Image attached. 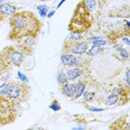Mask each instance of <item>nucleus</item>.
<instances>
[{"label":"nucleus","instance_id":"obj_1","mask_svg":"<svg viewBox=\"0 0 130 130\" xmlns=\"http://www.w3.org/2000/svg\"><path fill=\"white\" fill-rule=\"evenodd\" d=\"M10 31L8 39L18 41L25 37H35L39 35L42 23L39 18L30 10H19L9 17Z\"/></svg>","mask_w":130,"mask_h":130},{"label":"nucleus","instance_id":"obj_2","mask_svg":"<svg viewBox=\"0 0 130 130\" xmlns=\"http://www.w3.org/2000/svg\"><path fill=\"white\" fill-rule=\"evenodd\" d=\"M25 51L18 45H9L0 51V75L13 67H20L26 58Z\"/></svg>","mask_w":130,"mask_h":130},{"label":"nucleus","instance_id":"obj_3","mask_svg":"<svg viewBox=\"0 0 130 130\" xmlns=\"http://www.w3.org/2000/svg\"><path fill=\"white\" fill-rule=\"evenodd\" d=\"M92 23V18H91V13L86 9L84 5V0L80 1L76 6V9L73 11V16L70 21L69 28L70 31H76V32H81L84 34L87 31L89 27Z\"/></svg>","mask_w":130,"mask_h":130},{"label":"nucleus","instance_id":"obj_4","mask_svg":"<svg viewBox=\"0 0 130 130\" xmlns=\"http://www.w3.org/2000/svg\"><path fill=\"white\" fill-rule=\"evenodd\" d=\"M29 94H30V87L26 82L11 81L8 85L5 96L10 101H18L22 103L28 100Z\"/></svg>","mask_w":130,"mask_h":130},{"label":"nucleus","instance_id":"obj_5","mask_svg":"<svg viewBox=\"0 0 130 130\" xmlns=\"http://www.w3.org/2000/svg\"><path fill=\"white\" fill-rule=\"evenodd\" d=\"M17 115L11 107V101L6 96H0V122L8 125L16 120Z\"/></svg>","mask_w":130,"mask_h":130},{"label":"nucleus","instance_id":"obj_6","mask_svg":"<svg viewBox=\"0 0 130 130\" xmlns=\"http://www.w3.org/2000/svg\"><path fill=\"white\" fill-rule=\"evenodd\" d=\"M89 47H90V42H88L87 40L71 41L66 38V40L63 42L62 50L64 52H70V54H73L77 56H82V55H86Z\"/></svg>","mask_w":130,"mask_h":130},{"label":"nucleus","instance_id":"obj_7","mask_svg":"<svg viewBox=\"0 0 130 130\" xmlns=\"http://www.w3.org/2000/svg\"><path fill=\"white\" fill-rule=\"evenodd\" d=\"M60 61L62 63V66L70 68V67H86V59H82L81 56H77L70 52H64L60 56Z\"/></svg>","mask_w":130,"mask_h":130},{"label":"nucleus","instance_id":"obj_8","mask_svg":"<svg viewBox=\"0 0 130 130\" xmlns=\"http://www.w3.org/2000/svg\"><path fill=\"white\" fill-rule=\"evenodd\" d=\"M129 101V94H118L111 92L105 98V105L112 107L116 105H125Z\"/></svg>","mask_w":130,"mask_h":130},{"label":"nucleus","instance_id":"obj_9","mask_svg":"<svg viewBox=\"0 0 130 130\" xmlns=\"http://www.w3.org/2000/svg\"><path fill=\"white\" fill-rule=\"evenodd\" d=\"M85 69H86V67H70L64 72H66V75L68 77V80L75 81L77 79H80L84 77Z\"/></svg>","mask_w":130,"mask_h":130},{"label":"nucleus","instance_id":"obj_10","mask_svg":"<svg viewBox=\"0 0 130 130\" xmlns=\"http://www.w3.org/2000/svg\"><path fill=\"white\" fill-rule=\"evenodd\" d=\"M20 10V7L12 4H9V2H1L0 4V14H1L4 18H7V17H10L11 14H13L14 12Z\"/></svg>","mask_w":130,"mask_h":130},{"label":"nucleus","instance_id":"obj_11","mask_svg":"<svg viewBox=\"0 0 130 130\" xmlns=\"http://www.w3.org/2000/svg\"><path fill=\"white\" fill-rule=\"evenodd\" d=\"M86 89H87V81L84 79H78V81L75 82V93H73L72 100H77L80 98Z\"/></svg>","mask_w":130,"mask_h":130},{"label":"nucleus","instance_id":"obj_12","mask_svg":"<svg viewBox=\"0 0 130 130\" xmlns=\"http://www.w3.org/2000/svg\"><path fill=\"white\" fill-rule=\"evenodd\" d=\"M60 91H61V93H62L64 97L72 99L73 93H75V82L67 81L66 84L61 85L60 86Z\"/></svg>","mask_w":130,"mask_h":130},{"label":"nucleus","instance_id":"obj_13","mask_svg":"<svg viewBox=\"0 0 130 130\" xmlns=\"http://www.w3.org/2000/svg\"><path fill=\"white\" fill-rule=\"evenodd\" d=\"M112 48L116 51V55L119 57V59H121V60H128L129 59V51L123 48L122 43L115 42L113 45H112Z\"/></svg>","mask_w":130,"mask_h":130},{"label":"nucleus","instance_id":"obj_14","mask_svg":"<svg viewBox=\"0 0 130 130\" xmlns=\"http://www.w3.org/2000/svg\"><path fill=\"white\" fill-rule=\"evenodd\" d=\"M87 41L88 42H91L92 45L94 46H99V47H103V46H107L109 45V41L106 39L105 36H92V37H89L87 38Z\"/></svg>","mask_w":130,"mask_h":130},{"label":"nucleus","instance_id":"obj_15","mask_svg":"<svg viewBox=\"0 0 130 130\" xmlns=\"http://www.w3.org/2000/svg\"><path fill=\"white\" fill-rule=\"evenodd\" d=\"M98 0H84V5L86 9L89 11L90 13H92L93 11H96L97 7H98Z\"/></svg>","mask_w":130,"mask_h":130},{"label":"nucleus","instance_id":"obj_16","mask_svg":"<svg viewBox=\"0 0 130 130\" xmlns=\"http://www.w3.org/2000/svg\"><path fill=\"white\" fill-rule=\"evenodd\" d=\"M101 51H102V47L92 45L91 48L89 47V49H88V51L86 52V55H87L88 57H94V56H98L99 54H101Z\"/></svg>","mask_w":130,"mask_h":130},{"label":"nucleus","instance_id":"obj_17","mask_svg":"<svg viewBox=\"0 0 130 130\" xmlns=\"http://www.w3.org/2000/svg\"><path fill=\"white\" fill-rule=\"evenodd\" d=\"M81 97H84L85 101L91 102L94 98H96V92H94V91H91V90H88V89H87V90L84 91V93H82Z\"/></svg>","mask_w":130,"mask_h":130},{"label":"nucleus","instance_id":"obj_18","mask_svg":"<svg viewBox=\"0 0 130 130\" xmlns=\"http://www.w3.org/2000/svg\"><path fill=\"white\" fill-rule=\"evenodd\" d=\"M67 81H69V80H68V77L66 75V72L62 71V70L58 71V73H57V82H58V85L61 86V85L66 84Z\"/></svg>","mask_w":130,"mask_h":130},{"label":"nucleus","instance_id":"obj_19","mask_svg":"<svg viewBox=\"0 0 130 130\" xmlns=\"http://www.w3.org/2000/svg\"><path fill=\"white\" fill-rule=\"evenodd\" d=\"M70 36L67 38V39L71 40V41H80V40H84V35L81 32H76V31H70Z\"/></svg>","mask_w":130,"mask_h":130},{"label":"nucleus","instance_id":"obj_20","mask_svg":"<svg viewBox=\"0 0 130 130\" xmlns=\"http://www.w3.org/2000/svg\"><path fill=\"white\" fill-rule=\"evenodd\" d=\"M37 10L39 11L40 16L42 17V18H45V17H47V13H48V11H49V7L46 5H40L37 7Z\"/></svg>","mask_w":130,"mask_h":130},{"label":"nucleus","instance_id":"obj_21","mask_svg":"<svg viewBox=\"0 0 130 130\" xmlns=\"http://www.w3.org/2000/svg\"><path fill=\"white\" fill-rule=\"evenodd\" d=\"M49 108L51 109L52 111H60L61 110V106H60V103H59V101L57 99H54L51 102H50V105H49Z\"/></svg>","mask_w":130,"mask_h":130},{"label":"nucleus","instance_id":"obj_22","mask_svg":"<svg viewBox=\"0 0 130 130\" xmlns=\"http://www.w3.org/2000/svg\"><path fill=\"white\" fill-rule=\"evenodd\" d=\"M86 108L88 109L89 111H91V112H101V111H103L105 109L103 108H97V107H91V106H86Z\"/></svg>","mask_w":130,"mask_h":130},{"label":"nucleus","instance_id":"obj_23","mask_svg":"<svg viewBox=\"0 0 130 130\" xmlns=\"http://www.w3.org/2000/svg\"><path fill=\"white\" fill-rule=\"evenodd\" d=\"M17 76H18V78H19L22 82H26V84H28V78H27V76H26V75H23L22 72L18 71V72H17Z\"/></svg>","mask_w":130,"mask_h":130},{"label":"nucleus","instance_id":"obj_24","mask_svg":"<svg viewBox=\"0 0 130 130\" xmlns=\"http://www.w3.org/2000/svg\"><path fill=\"white\" fill-rule=\"evenodd\" d=\"M126 84H127V87H129L130 86V82H129V69L127 68L126 70Z\"/></svg>","mask_w":130,"mask_h":130},{"label":"nucleus","instance_id":"obj_25","mask_svg":"<svg viewBox=\"0 0 130 130\" xmlns=\"http://www.w3.org/2000/svg\"><path fill=\"white\" fill-rule=\"evenodd\" d=\"M56 12V10H51V11H48V13H47V18H51L52 16L55 14Z\"/></svg>","mask_w":130,"mask_h":130},{"label":"nucleus","instance_id":"obj_26","mask_svg":"<svg viewBox=\"0 0 130 130\" xmlns=\"http://www.w3.org/2000/svg\"><path fill=\"white\" fill-rule=\"evenodd\" d=\"M64 1H66V0H60V2H59V4L57 5V8H60L61 6H62V5L64 4Z\"/></svg>","mask_w":130,"mask_h":130},{"label":"nucleus","instance_id":"obj_27","mask_svg":"<svg viewBox=\"0 0 130 130\" xmlns=\"http://www.w3.org/2000/svg\"><path fill=\"white\" fill-rule=\"evenodd\" d=\"M4 19H5V18H4V17H2V16H1V14H0V22H1V21H2V20H4Z\"/></svg>","mask_w":130,"mask_h":130},{"label":"nucleus","instance_id":"obj_28","mask_svg":"<svg viewBox=\"0 0 130 130\" xmlns=\"http://www.w3.org/2000/svg\"><path fill=\"white\" fill-rule=\"evenodd\" d=\"M0 2H5V0H0Z\"/></svg>","mask_w":130,"mask_h":130},{"label":"nucleus","instance_id":"obj_29","mask_svg":"<svg viewBox=\"0 0 130 130\" xmlns=\"http://www.w3.org/2000/svg\"><path fill=\"white\" fill-rule=\"evenodd\" d=\"M100 1H101V0H98V2H100Z\"/></svg>","mask_w":130,"mask_h":130}]
</instances>
